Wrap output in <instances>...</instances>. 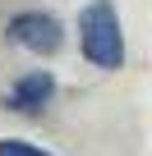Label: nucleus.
Instances as JSON below:
<instances>
[{"mask_svg": "<svg viewBox=\"0 0 152 156\" xmlns=\"http://www.w3.org/2000/svg\"><path fill=\"white\" fill-rule=\"evenodd\" d=\"M5 37H9L19 51H28V55H55V51H60V41H65V28H60V19H55V14L23 9V14H14V19H9Z\"/></svg>", "mask_w": 152, "mask_h": 156, "instance_id": "obj_2", "label": "nucleus"}, {"mask_svg": "<svg viewBox=\"0 0 152 156\" xmlns=\"http://www.w3.org/2000/svg\"><path fill=\"white\" fill-rule=\"evenodd\" d=\"M0 156H55V151H42L23 138H0Z\"/></svg>", "mask_w": 152, "mask_h": 156, "instance_id": "obj_4", "label": "nucleus"}, {"mask_svg": "<svg viewBox=\"0 0 152 156\" xmlns=\"http://www.w3.org/2000/svg\"><path fill=\"white\" fill-rule=\"evenodd\" d=\"M51 97H55V78H51L46 69H32V73H23V78H19V83H9V92L0 97V101H5V110L37 115Z\"/></svg>", "mask_w": 152, "mask_h": 156, "instance_id": "obj_3", "label": "nucleus"}, {"mask_svg": "<svg viewBox=\"0 0 152 156\" xmlns=\"http://www.w3.org/2000/svg\"><path fill=\"white\" fill-rule=\"evenodd\" d=\"M79 46H83L88 64H97L106 73L124 64V28H120V14H115L111 0L83 5V14H79Z\"/></svg>", "mask_w": 152, "mask_h": 156, "instance_id": "obj_1", "label": "nucleus"}]
</instances>
